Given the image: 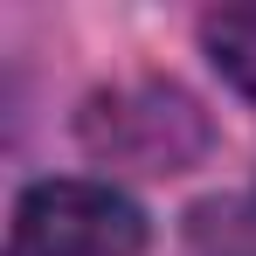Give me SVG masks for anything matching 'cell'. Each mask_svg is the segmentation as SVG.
Wrapping results in <instances>:
<instances>
[{
  "label": "cell",
  "instance_id": "3957f363",
  "mask_svg": "<svg viewBox=\"0 0 256 256\" xmlns=\"http://www.w3.org/2000/svg\"><path fill=\"white\" fill-rule=\"evenodd\" d=\"M201 48H208L214 70L256 104V7H214V14H201Z\"/></svg>",
  "mask_w": 256,
  "mask_h": 256
},
{
  "label": "cell",
  "instance_id": "6da1fadb",
  "mask_svg": "<svg viewBox=\"0 0 256 256\" xmlns=\"http://www.w3.org/2000/svg\"><path fill=\"white\" fill-rule=\"evenodd\" d=\"M146 208L111 180H35L14 201L7 256H138Z\"/></svg>",
  "mask_w": 256,
  "mask_h": 256
},
{
  "label": "cell",
  "instance_id": "7a4b0ae2",
  "mask_svg": "<svg viewBox=\"0 0 256 256\" xmlns=\"http://www.w3.org/2000/svg\"><path fill=\"white\" fill-rule=\"evenodd\" d=\"M84 138L97 152L125 160V166H146V173H180L194 152H201V118L194 104L166 84H138V90H118V97H97L84 118Z\"/></svg>",
  "mask_w": 256,
  "mask_h": 256
}]
</instances>
